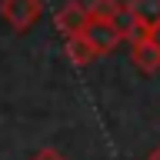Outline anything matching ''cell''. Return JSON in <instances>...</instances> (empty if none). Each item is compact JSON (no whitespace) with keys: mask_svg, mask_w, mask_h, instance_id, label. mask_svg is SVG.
Returning <instances> with one entry per match:
<instances>
[{"mask_svg":"<svg viewBox=\"0 0 160 160\" xmlns=\"http://www.w3.org/2000/svg\"><path fill=\"white\" fill-rule=\"evenodd\" d=\"M40 13H43V3L40 0H0V17L7 20L17 33L30 30L40 20Z\"/></svg>","mask_w":160,"mask_h":160,"instance_id":"1","label":"cell"},{"mask_svg":"<svg viewBox=\"0 0 160 160\" xmlns=\"http://www.w3.org/2000/svg\"><path fill=\"white\" fill-rule=\"evenodd\" d=\"M83 37L97 47V53L103 57V53H110L113 47H120L123 40H127V30L120 27V23H113V20H90L87 27H83Z\"/></svg>","mask_w":160,"mask_h":160,"instance_id":"2","label":"cell"},{"mask_svg":"<svg viewBox=\"0 0 160 160\" xmlns=\"http://www.w3.org/2000/svg\"><path fill=\"white\" fill-rule=\"evenodd\" d=\"M130 60H133V67L143 70V73H157L160 70V47L153 43L150 33H140V37L130 40Z\"/></svg>","mask_w":160,"mask_h":160,"instance_id":"3","label":"cell"},{"mask_svg":"<svg viewBox=\"0 0 160 160\" xmlns=\"http://www.w3.org/2000/svg\"><path fill=\"white\" fill-rule=\"evenodd\" d=\"M57 27L63 37H77V33H83V27L90 23V13H87V3H77V0H70V3H63V7L57 10Z\"/></svg>","mask_w":160,"mask_h":160,"instance_id":"4","label":"cell"},{"mask_svg":"<svg viewBox=\"0 0 160 160\" xmlns=\"http://www.w3.org/2000/svg\"><path fill=\"white\" fill-rule=\"evenodd\" d=\"M127 10L140 33H153L160 27V0H127Z\"/></svg>","mask_w":160,"mask_h":160,"instance_id":"5","label":"cell"},{"mask_svg":"<svg viewBox=\"0 0 160 160\" xmlns=\"http://www.w3.org/2000/svg\"><path fill=\"white\" fill-rule=\"evenodd\" d=\"M67 57H70V63L87 67V63H93L100 53H97V47H93L83 33H77V37H67Z\"/></svg>","mask_w":160,"mask_h":160,"instance_id":"6","label":"cell"},{"mask_svg":"<svg viewBox=\"0 0 160 160\" xmlns=\"http://www.w3.org/2000/svg\"><path fill=\"white\" fill-rule=\"evenodd\" d=\"M30 160H67V157H63L60 150H53V147H43V150H37Z\"/></svg>","mask_w":160,"mask_h":160,"instance_id":"7","label":"cell"},{"mask_svg":"<svg viewBox=\"0 0 160 160\" xmlns=\"http://www.w3.org/2000/svg\"><path fill=\"white\" fill-rule=\"evenodd\" d=\"M150 37H153V43H157V47H160V27L153 30V33H150Z\"/></svg>","mask_w":160,"mask_h":160,"instance_id":"8","label":"cell"},{"mask_svg":"<svg viewBox=\"0 0 160 160\" xmlns=\"http://www.w3.org/2000/svg\"><path fill=\"white\" fill-rule=\"evenodd\" d=\"M147 160H160V147H157V150H153V153H150V157H147Z\"/></svg>","mask_w":160,"mask_h":160,"instance_id":"9","label":"cell"}]
</instances>
